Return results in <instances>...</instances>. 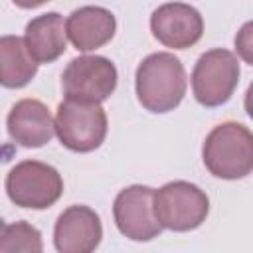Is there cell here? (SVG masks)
Instances as JSON below:
<instances>
[{"instance_id":"cell-1","label":"cell","mask_w":253,"mask_h":253,"mask_svg":"<svg viewBox=\"0 0 253 253\" xmlns=\"http://www.w3.org/2000/svg\"><path fill=\"white\" fill-rule=\"evenodd\" d=\"M134 89L138 103L156 115L174 111L188 89L184 63L170 51L146 55L134 73Z\"/></svg>"},{"instance_id":"cell-2","label":"cell","mask_w":253,"mask_h":253,"mask_svg":"<svg viewBox=\"0 0 253 253\" xmlns=\"http://www.w3.org/2000/svg\"><path fill=\"white\" fill-rule=\"evenodd\" d=\"M208 172L219 180H241L253 172V132L235 121L213 126L202 146Z\"/></svg>"},{"instance_id":"cell-3","label":"cell","mask_w":253,"mask_h":253,"mask_svg":"<svg viewBox=\"0 0 253 253\" xmlns=\"http://www.w3.org/2000/svg\"><path fill=\"white\" fill-rule=\"evenodd\" d=\"M109 121L101 103L65 99L55 111V134L71 152H93L107 136Z\"/></svg>"},{"instance_id":"cell-4","label":"cell","mask_w":253,"mask_h":253,"mask_svg":"<svg viewBox=\"0 0 253 253\" xmlns=\"http://www.w3.org/2000/svg\"><path fill=\"white\" fill-rule=\"evenodd\" d=\"M154 213L164 229L192 231L198 229L210 213L208 194L186 180H174L154 192Z\"/></svg>"},{"instance_id":"cell-5","label":"cell","mask_w":253,"mask_h":253,"mask_svg":"<svg viewBox=\"0 0 253 253\" xmlns=\"http://www.w3.org/2000/svg\"><path fill=\"white\" fill-rule=\"evenodd\" d=\"M12 204L28 210H47L63 194L61 174L40 160H22L8 174L4 182Z\"/></svg>"},{"instance_id":"cell-6","label":"cell","mask_w":253,"mask_h":253,"mask_svg":"<svg viewBox=\"0 0 253 253\" xmlns=\"http://www.w3.org/2000/svg\"><path fill=\"white\" fill-rule=\"evenodd\" d=\"M239 61L229 49L215 47L202 53L192 71V91L200 105L221 107L237 89L239 83Z\"/></svg>"},{"instance_id":"cell-7","label":"cell","mask_w":253,"mask_h":253,"mask_svg":"<svg viewBox=\"0 0 253 253\" xmlns=\"http://www.w3.org/2000/svg\"><path fill=\"white\" fill-rule=\"evenodd\" d=\"M119 73L115 63L103 55L73 57L61 73V87L65 99L103 103L117 89Z\"/></svg>"},{"instance_id":"cell-8","label":"cell","mask_w":253,"mask_h":253,"mask_svg":"<svg viewBox=\"0 0 253 253\" xmlns=\"http://www.w3.org/2000/svg\"><path fill=\"white\" fill-rule=\"evenodd\" d=\"M154 188L132 184L123 188L113 202V217L117 229L130 241H150L162 233V225L154 213Z\"/></svg>"},{"instance_id":"cell-9","label":"cell","mask_w":253,"mask_h":253,"mask_svg":"<svg viewBox=\"0 0 253 253\" xmlns=\"http://www.w3.org/2000/svg\"><path fill=\"white\" fill-rule=\"evenodd\" d=\"M150 32L164 47L188 49L202 40L204 18L190 4L166 2L152 12Z\"/></svg>"},{"instance_id":"cell-10","label":"cell","mask_w":253,"mask_h":253,"mask_svg":"<svg viewBox=\"0 0 253 253\" xmlns=\"http://www.w3.org/2000/svg\"><path fill=\"white\" fill-rule=\"evenodd\" d=\"M103 237L101 217L89 206L65 208L53 225V245L59 253H91Z\"/></svg>"},{"instance_id":"cell-11","label":"cell","mask_w":253,"mask_h":253,"mask_svg":"<svg viewBox=\"0 0 253 253\" xmlns=\"http://www.w3.org/2000/svg\"><path fill=\"white\" fill-rule=\"evenodd\" d=\"M6 128L16 144L24 148H40L53 138L55 119H51L49 109L42 101L22 99L10 109Z\"/></svg>"},{"instance_id":"cell-12","label":"cell","mask_w":253,"mask_h":253,"mask_svg":"<svg viewBox=\"0 0 253 253\" xmlns=\"http://www.w3.org/2000/svg\"><path fill=\"white\" fill-rule=\"evenodd\" d=\"M65 30L77 51H95L115 38L117 18L103 6H81L67 16Z\"/></svg>"},{"instance_id":"cell-13","label":"cell","mask_w":253,"mask_h":253,"mask_svg":"<svg viewBox=\"0 0 253 253\" xmlns=\"http://www.w3.org/2000/svg\"><path fill=\"white\" fill-rule=\"evenodd\" d=\"M26 45L38 63H53L67 49V30L63 16L45 12L28 22L24 34Z\"/></svg>"},{"instance_id":"cell-14","label":"cell","mask_w":253,"mask_h":253,"mask_svg":"<svg viewBox=\"0 0 253 253\" xmlns=\"http://www.w3.org/2000/svg\"><path fill=\"white\" fill-rule=\"evenodd\" d=\"M0 65H2V85L6 89L26 87L38 73V61L32 57L26 40L20 36L0 38Z\"/></svg>"},{"instance_id":"cell-15","label":"cell","mask_w":253,"mask_h":253,"mask_svg":"<svg viewBox=\"0 0 253 253\" xmlns=\"http://www.w3.org/2000/svg\"><path fill=\"white\" fill-rule=\"evenodd\" d=\"M43 241L38 227L28 221L2 223L0 253H42Z\"/></svg>"},{"instance_id":"cell-16","label":"cell","mask_w":253,"mask_h":253,"mask_svg":"<svg viewBox=\"0 0 253 253\" xmlns=\"http://www.w3.org/2000/svg\"><path fill=\"white\" fill-rule=\"evenodd\" d=\"M235 51H237V55L245 61V63H249V65H253V20H249V22H245L241 28H239V32L235 34Z\"/></svg>"},{"instance_id":"cell-17","label":"cell","mask_w":253,"mask_h":253,"mask_svg":"<svg viewBox=\"0 0 253 253\" xmlns=\"http://www.w3.org/2000/svg\"><path fill=\"white\" fill-rule=\"evenodd\" d=\"M12 2L22 10H34V8H40L42 4H45L49 0H12Z\"/></svg>"},{"instance_id":"cell-18","label":"cell","mask_w":253,"mask_h":253,"mask_svg":"<svg viewBox=\"0 0 253 253\" xmlns=\"http://www.w3.org/2000/svg\"><path fill=\"white\" fill-rule=\"evenodd\" d=\"M243 105H245V111H247L249 119L253 121V81H251V85H249V87H247V91H245Z\"/></svg>"}]
</instances>
